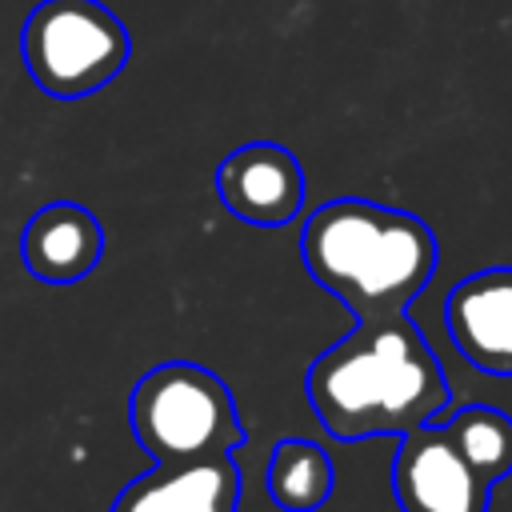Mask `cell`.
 Masks as SVG:
<instances>
[{
	"instance_id": "8",
	"label": "cell",
	"mask_w": 512,
	"mask_h": 512,
	"mask_svg": "<svg viewBox=\"0 0 512 512\" xmlns=\"http://www.w3.org/2000/svg\"><path fill=\"white\" fill-rule=\"evenodd\" d=\"M104 256V224L76 200H52L20 232V260L40 284H76Z\"/></svg>"
},
{
	"instance_id": "9",
	"label": "cell",
	"mask_w": 512,
	"mask_h": 512,
	"mask_svg": "<svg viewBox=\"0 0 512 512\" xmlns=\"http://www.w3.org/2000/svg\"><path fill=\"white\" fill-rule=\"evenodd\" d=\"M240 508V468L232 456L156 464L120 488L108 512H236Z\"/></svg>"
},
{
	"instance_id": "11",
	"label": "cell",
	"mask_w": 512,
	"mask_h": 512,
	"mask_svg": "<svg viewBox=\"0 0 512 512\" xmlns=\"http://www.w3.org/2000/svg\"><path fill=\"white\" fill-rule=\"evenodd\" d=\"M444 432L484 484H496L512 472V416H504L500 408L468 404L444 424Z\"/></svg>"
},
{
	"instance_id": "4",
	"label": "cell",
	"mask_w": 512,
	"mask_h": 512,
	"mask_svg": "<svg viewBox=\"0 0 512 512\" xmlns=\"http://www.w3.org/2000/svg\"><path fill=\"white\" fill-rule=\"evenodd\" d=\"M132 56L124 20L100 0H40L20 28V60L32 84L56 100L108 88Z\"/></svg>"
},
{
	"instance_id": "6",
	"label": "cell",
	"mask_w": 512,
	"mask_h": 512,
	"mask_svg": "<svg viewBox=\"0 0 512 512\" xmlns=\"http://www.w3.org/2000/svg\"><path fill=\"white\" fill-rule=\"evenodd\" d=\"M216 192L236 220L276 228L304 208V168L288 148L256 140L220 160Z\"/></svg>"
},
{
	"instance_id": "5",
	"label": "cell",
	"mask_w": 512,
	"mask_h": 512,
	"mask_svg": "<svg viewBox=\"0 0 512 512\" xmlns=\"http://www.w3.org/2000/svg\"><path fill=\"white\" fill-rule=\"evenodd\" d=\"M400 512H488V488L456 452L444 424H416L400 436L392 460Z\"/></svg>"
},
{
	"instance_id": "1",
	"label": "cell",
	"mask_w": 512,
	"mask_h": 512,
	"mask_svg": "<svg viewBox=\"0 0 512 512\" xmlns=\"http://www.w3.org/2000/svg\"><path fill=\"white\" fill-rule=\"evenodd\" d=\"M448 400L444 368L404 312L360 320L308 368V404L336 440L404 436L436 420Z\"/></svg>"
},
{
	"instance_id": "3",
	"label": "cell",
	"mask_w": 512,
	"mask_h": 512,
	"mask_svg": "<svg viewBox=\"0 0 512 512\" xmlns=\"http://www.w3.org/2000/svg\"><path fill=\"white\" fill-rule=\"evenodd\" d=\"M128 424L156 464L232 456L244 444L232 388L192 360H164L148 368L128 396Z\"/></svg>"
},
{
	"instance_id": "7",
	"label": "cell",
	"mask_w": 512,
	"mask_h": 512,
	"mask_svg": "<svg viewBox=\"0 0 512 512\" xmlns=\"http://www.w3.org/2000/svg\"><path fill=\"white\" fill-rule=\"evenodd\" d=\"M444 324L472 368L512 376V268L464 276L444 300Z\"/></svg>"
},
{
	"instance_id": "10",
	"label": "cell",
	"mask_w": 512,
	"mask_h": 512,
	"mask_svg": "<svg viewBox=\"0 0 512 512\" xmlns=\"http://www.w3.org/2000/svg\"><path fill=\"white\" fill-rule=\"evenodd\" d=\"M332 488H336V468L320 444L288 436L272 448L268 492L284 512H316L328 504Z\"/></svg>"
},
{
	"instance_id": "2",
	"label": "cell",
	"mask_w": 512,
	"mask_h": 512,
	"mask_svg": "<svg viewBox=\"0 0 512 512\" xmlns=\"http://www.w3.org/2000/svg\"><path fill=\"white\" fill-rule=\"evenodd\" d=\"M308 276L360 320L400 316L436 272V236L412 212L340 196L300 232Z\"/></svg>"
}]
</instances>
